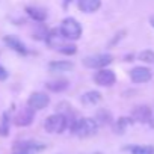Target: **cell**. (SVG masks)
<instances>
[{"label":"cell","mask_w":154,"mask_h":154,"mask_svg":"<svg viewBox=\"0 0 154 154\" xmlns=\"http://www.w3.org/2000/svg\"><path fill=\"white\" fill-rule=\"evenodd\" d=\"M139 60L145 62V63H152L154 62V51L152 50H143L137 54Z\"/></svg>","instance_id":"23"},{"label":"cell","mask_w":154,"mask_h":154,"mask_svg":"<svg viewBox=\"0 0 154 154\" xmlns=\"http://www.w3.org/2000/svg\"><path fill=\"white\" fill-rule=\"evenodd\" d=\"M75 136H79V137H91L94 134H97L98 131V124L94 118H80V119H77L72 130H71Z\"/></svg>","instance_id":"2"},{"label":"cell","mask_w":154,"mask_h":154,"mask_svg":"<svg viewBox=\"0 0 154 154\" xmlns=\"http://www.w3.org/2000/svg\"><path fill=\"white\" fill-rule=\"evenodd\" d=\"M149 23H151V26L154 27V15H151V17H149Z\"/></svg>","instance_id":"28"},{"label":"cell","mask_w":154,"mask_h":154,"mask_svg":"<svg viewBox=\"0 0 154 154\" xmlns=\"http://www.w3.org/2000/svg\"><path fill=\"white\" fill-rule=\"evenodd\" d=\"M9 115L8 112H3L2 115V122H0V136H8L9 134Z\"/></svg>","instance_id":"21"},{"label":"cell","mask_w":154,"mask_h":154,"mask_svg":"<svg viewBox=\"0 0 154 154\" xmlns=\"http://www.w3.org/2000/svg\"><path fill=\"white\" fill-rule=\"evenodd\" d=\"M48 104H50V97L44 92H32L29 100H27V106L33 110L45 109Z\"/></svg>","instance_id":"7"},{"label":"cell","mask_w":154,"mask_h":154,"mask_svg":"<svg viewBox=\"0 0 154 154\" xmlns=\"http://www.w3.org/2000/svg\"><path fill=\"white\" fill-rule=\"evenodd\" d=\"M26 14L36 23H44L47 20V11L38 6H26Z\"/></svg>","instance_id":"14"},{"label":"cell","mask_w":154,"mask_h":154,"mask_svg":"<svg viewBox=\"0 0 154 154\" xmlns=\"http://www.w3.org/2000/svg\"><path fill=\"white\" fill-rule=\"evenodd\" d=\"M47 32H48V30H47L42 24H39V26L35 29V32H33V38H35V39H44L45 35H47Z\"/></svg>","instance_id":"24"},{"label":"cell","mask_w":154,"mask_h":154,"mask_svg":"<svg viewBox=\"0 0 154 154\" xmlns=\"http://www.w3.org/2000/svg\"><path fill=\"white\" fill-rule=\"evenodd\" d=\"M101 94L98 91H88L82 95V103L83 104H88V106H95L101 101Z\"/></svg>","instance_id":"17"},{"label":"cell","mask_w":154,"mask_h":154,"mask_svg":"<svg viewBox=\"0 0 154 154\" xmlns=\"http://www.w3.org/2000/svg\"><path fill=\"white\" fill-rule=\"evenodd\" d=\"M125 33H127L125 30H121L119 33H116V38H115V39H113V41L110 42V45H115V44H116V41H118V39H121V38H122V36H124Z\"/></svg>","instance_id":"26"},{"label":"cell","mask_w":154,"mask_h":154,"mask_svg":"<svg viewBox=\"0 0 154 154\" xmlns=\"http://www.w3.org/2000/svg\"><path fill=\"white\" fill-rule=\"evenodd\" d=\"M94 82L98 86H113L115 82H116V75L112 69L101 68L94 74Z\"/></svg>","instance_id":"5"},{"label":"cell","mask_w":154,"mask_h":154,"mask_svg":"<svg viewBox=\"0 0 154 154\" xmlns=\"http://www.w3.org/2000/svg\"><path fill=\"white\" fill-rule=\"evenodd\" d=\"M91 154H101V152H98V151H97V152H91Z\"/></svg>","instance_id":"30"},{"label":"cell","mask_w":154,"mask_h":154,"mask_svg":"<svg viewBox=\"0 0 154 154\" xmlns=\"http://www.w3.org/2000/svg\"><path fill=\"white\" fill-rule=\"evenodd\" d=\"M14 154H26V152H20V151H14Z\"/></svg>","instance_id":"29"},{"label":"cell","mask_w":154,"mask_h":154,"mask_svg":"<svg viewBox=\"0 0 154 154\" xmlns=\"http://www.w3.org/2000/svg\"><path fill=\"white\" fill-rule=\"evenodd\" d=\"M134 121L131 119V118H128V116H121L116 122H115V127H113V130H115V133L116 134H124L125 133V130H127V127L128 125H131Z\"/></svg>","instance_id":"18"},{"label":"cell","mask_w":154,"mask_h":154,"mask_svg":"<svg viewBox=\"0 0 154 154\" xmlns=\"http://www.w3.org/2000/svg\"><path fill=\"white\" fill-rule=\"evenodd\" d=\"M3 42L6 44V47H8V48L14 50V51H15V53H18V54H27V53H29L27 47L24 45V42H23L18 36L6 35V36L3 38Z\"/></svg>","instance_id":"11"},{"label":"cell","mask_w":154,"mask_h":154,"mask_svg":"<svg viewBox=\"0 0 154 154\" xmlns=\"http://www.w3.org/2000/svg\"><path fill=\"white\" fill-rule=\"evenodd\" d=\"M98 125H106V124H110L112 122V115L107 109H98L97 113H95V118Z\"/></svg>","instance_id":"19"},{"label":"cell","mask_w":154,"mask_h":154,"mask_svg":"<svg viewBox=\"0 0 154 154\" xmlns=\"http://www.w3.org/2000/svg\"><path fill=\"white\" fill-rule=\"evenodd\" d=\"M66 127H68V121L62 113H53V115L47 116L44 121L45 131L51 133V134H60L65 131Z\"/></svg>","instance_id":"3"},{"label":"cell","mask_w":154,"mask_h":154,"mask_svg":"<svg viewBox=\"0 0 154 154\" xmlns=\"http://www.w3.org/2000/svg\"><path fill=\"white\" fill-rule=\"evenodd\" d=\"M128 149L131 154H154V145H131Z\"/></svg>","instance_id":"20"},{"label":"cell","mask_w":154,"mask_h":154,"mask_svg":"<svg viewBox=\"0 0 154 154\" xmlns=\"http://www.w3.org/2000/svg\"><path fill=\"white\" fill-rule=\"evenodd\" d=\"M33 119H35V110L27 106V107L21 109V110L15 115L14 122H15V125H18V127H29V125L33 122Z\"/></svg>","instance_id":"9"},{"label":"cell","mask_w":154,"mask_h":154,"mask_svg":"<svg viewBox=\"0 0 154 154\" xmlns=\"http://www.w3.org/2000/svg\"><path fill=\"white\" fill-rule=\"evenodd\" d=\"M74 68V63L69 60H53L48 63V69L51 72H66Z\"/></svg>","instance_id":"15"},{"label":"cell","mask_w":154,"mask_h":154,"mask_svg":"<svg viewBox=\"0 0 154 154\" xmlns=\"http://www.w3.org/2000/svg\"><path fill=\"white\" fill-rule=\"evenodd\" d=\"M83 65L86 68L91 69H101L106 68L107 65H110L113 62V56L109 53H100V54H92V56H86L83 60Z\"/></svg>","instance_id":"4"},{"label":"cell","mask_w":154,"mask_h":154,"mask_svg":"<svg viewBox=\"0 0 154 154\" xmlns=\"http://www.w3.org/2000/svg\"><path fill=\"white\" fill-rule=\"evenodd\" d=\"M62 36L65 39H69V41H77V39H80L82 36V24L77 21L74 17H66L62 20L60 23V27H59Z\"/></svg>","instance_id":"1"},{"label":"cell","mask_w":154,"mask_h":154,"mask_svg":"<svg viewBox=\"0 0 154 154\" xmlns=\"http://www.w3.org/2000/svg\"><path fill=\"white\" fill-rule=\"evenodd\" d=\"M56 51H59V53H62V54H66V56H71V54H75L77 53V47L74 45V44H62V45H59L57 48H56Z\"/></svg>","instance_id":"22"},{"label":"cell","mask_w":154,"mask_h":154,"mask_svg":"<svg viewBox=\"0 0 154 154\" xmlns=\"http://www.w3.org/2000/svg\"><path fill=\"white\" fill-rule=\"evenodd\" d=\"M152 116V112L149 109V106H145V104H140V106H136L133 110H131V119L136 121V122H140V124H145V122H149Z\"/></svg>","instance_id":"10"},{"label":"cell","mask_w":154,"mask_h":154,"mask_svg":"<svg viewBox=\"0 0 154 154\" xmlns=\"http://www.w3.org/2000/svg\"><path fill=\"white\" fill-rule=\"evenodd\" d=\"M8 77H9V72H8V69L0 63V82H5V80H8Z\"/></svg>","instance_id":"25"},{"label":"cell","mask_w":154,"mask_h":154,"mask_svg":"<svg viewBox=\"0 0 154 154\" xmlns=\"http://www.w3.org/2000/svg\"><path fill=\"white\" fill-rule=\"evenodd\" d=\"M63 36H62V33H60V30H59V27H54V29H50L48 32H47V35H45V38H44V41H45V44L50 47V48H53V50H56L59 45H62L63 44Z\"/></svg>","instance_id":"12"},{"label":"cell","mask_w":154,"mask_h":154,"mask_svg":"<svg viewBox=\"0 0 154 154\" xmlns=\"http://www.w3.org/2000/svg\"><path fill=\"white\" fill-rule=\"evenodd\" d=\"M68 86H69V82L66 79H56L45 83V88L51 92H63L65 89H68Z\"/></svg>","instance_id":"16"},{"label":"cell","mask_w":154,"mask_h":154,"mask_svg":"<svg viewBox=\"0 0 154 154\" xmlns=\"http://www.w3.org/2000/svg\"><path fill=\"white\" fill-rule=\"evenodd\" d=\"M151 77H152V72L146 66H134L130 71V79L133 83H146L151 80Z\"/></svg>","instance_id":"8"},{"label":"cell","mask_w":154,"mask_h":154,"mask_svg":"<svg viewBox=\"0 0 154 154\" xmlns=\"http://www.w3.org/2000/svg\"><path fill=\"white\" fill-rule=\"evenodd\" d=\"M47 146L41 142L36 140H23V142H17L14 145V151H20V152H26V154H33V152H41L44 151Z\"/></svg>","instance_id":"6"},{"label":"cell","mask_w":154,"mask_h":154,"mask_svg":"<svg viewBox=\"0 0 154 154\" xmlns=\"http://www.w3.org/2000/svg\"><path fill=\"white\" fill-rule=\"evenodd\" d=\"M77 8L85 14H92L101 8V0H79Z\"/></svg>","instance_id":"13"},{"label":"cell","mask_w":154,"mask_h":154,"mask_svg":"<svg viewBox=\"0 0 154 154\" xmlns=\"http://www.w3.org/2000/svg\"><path fill=\"white\" fill-rule=\"evenodd\" d=\"M149 125H151V128L154 130V116H151V119H149Z\"/></svg>","instance_id":"27"}]
</instances>
